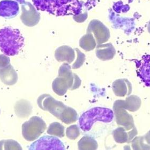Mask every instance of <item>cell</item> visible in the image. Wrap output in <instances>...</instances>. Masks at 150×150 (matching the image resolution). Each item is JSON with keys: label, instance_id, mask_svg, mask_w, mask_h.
<instances>
[{"label": "cell", "instance_id": "14", "mask_svg": "<svg viewBox=\"0 0 150 150\" xmlns=\"http://www.w3.org/2000/svg\"><path fill=\"white\" fill-rule=\"evenodd\" d=\"M55 58L59 62L66 61L69 64H71L75 58L74 51L69 47L63 46L56 51Z\"/></svg>", "mask_w": 150, "mask_h": 150}, {"label": "cell", "instance_id": "26", "mask_svg": "<svg viewBox=\"0 0 150 150\" xmlns=\"http://www.w3.org/2000/svg\"><path fill=\"white\" fill-rule=\"evenodd\" d=\"M13 1H16L19 4H23L25 3V0H13Z\"/></svg>", "mask_w": 150, "mask_h": 150}, {"label": "cell", "instance_id": "5", "mask_svg": "<svg viewBox=\"0 0 150 150\" xmlns=\"http://www.w3.org/2000/svg\"><path fill=\"white\" fill-rule=\"evenodd\" d=\"M37 103L40 108L43 110L48 111L59 120L66 105L63 103L58 101L49 94H43L37 100Z\"/></svg>", "mask_w": 150, "mask_h": 150}, {"label": "cell", "instance_id": "22", "mask_svg": "<svg viewBox=\"0 0 150 150\" xmlns=\"http://www.w3.org/2000/svg\"><path fill=\"white\" fill-rule=\"evenodd\" d=\"M0 150H22V147L14 140H2L0 141Z\"/></svg>", "mask_w": 150, "mask_h": 150}, {"label": "cell", "instance_id": "16", "mask_svg": "<svg viewBox=\"0 0 150 150\" xmlns=\"http://www.w3.org/2000/svg\"><path fill=\"white\" fill-rule=\"evenodd\" d=\"M52 88L57 95L62 96L69 89V85L65 79L62 76H58L53 81Z\"/></svg>", "mask_w": 150, "mask_h": 150}, {"label": "cell", "instance_id": "6", "mask_svg": "<svg viewBox=\"0 0 150 150\" xmlns=\"http://www.w3.org/2000/svg\"><path fill=\"white\" fill-rule=\"evenodd\" d=\"M29 150H65L63 142L58 138L50 136H43L33 142Z\"/></svg>", "mask_w": 150, "mask_h": 150}, {"label": "cell", "instance_id": "10", "mask_svg": "<svg viewBox=\"0 0 150 150\" xmlns=\"http://www.w3.org/2000/svg\"><path fill=\"white\" fill-rule=\"evenodd\" d=\"M112 89L117 97L129 96L132 92V85L126 79H120L113 82Z\"/></svg>", "mask_w": 150, "mask_h": 150}, {"label": "cell", "instance_id": "17", "mask_svg": "<svg viewBox=\"0 0 150 150\" xmlns=\"http://www.w3.org/2000/svg\"><path fill=\"white\" fill-rule=\"evenodd\" d=\"M78 114L74 109L66 106L62 113L59 120H61L63 123L66 125L71 124L76 122L78 119Z\"/></svg>", "mask_w": 150, "mask_h": 150}, {"label": "cell", "instance_id": "21", "mask_svg": "<svg viewBox=\"0 0 150 150\" xmlns=\"http://www.w3.org/2000/svg\"><path fill=\"white\" fill-rule=\"evenodd\" d=\"M146 136H139L136 137L132 142V148L134 150H144L150 149V144L144 143V142L149 138V135Z\"/></svg>", "mask_w": 150, "mask_h": 150}, {"label": "cell", "instance_id": "13", "mask_svg": "<svg viewBox=\"0 0 150 150\" xmlns=\"http://www.w3.org/2000/svg\"><path fill=\"white\" fill-rule=\"evenodd\" d=\"M0 80L8 86H13L17 83L18 75L11 64L0 69Z\"/></svg>", "mask_w": 150, "mask_h": 150}, {"label": "cell", "instance_id": "7", "mask_svg": "<svg viewBox=\"0 0 150 150\" xmlns=\"http://www.w3.org/2000/svg\"><path fill=\"white\" fill-rule=\"evenodd\" d=\"M113 110L116 122L119 126H123L129 131L136 128L132 115L129 114L126 110L115 105H113Z\"/></svg>", "mask_w": 150, "mask_h": 150}, {"label": "cell", "instance_id": "18", "mask_svg": "<svg viewBox=\"0 0 150 150\" xmlns=\"http://www.w3.org/2000/svg\"><path fill=\"white\" fill-rule=\"evenodd\" d=\"M79 150H97L98 148L97 142L94 138L90 136H83L79 141Z\"/></svg>", "mask_w": 150, "mask_h": 150}, {"label": "cell", "instance_id": "4", "mask_svg": "<svg viewBox=\"0 0 150 150\" xmlns=\"http://www.w3.org/2000/svg\"><path fill=\"white\" fill-rule=\"evenodd\" d=\"M46 123L41 117L34 116L22 125V135L27 141H34L45 132Z\"/></svg>", "mask_w": 150, "mask_h": 150}, {"label": "cell", "instance_id": "20", "mask_svg": "<svg viewBox=\"0 0 150 150\" xmlns=\"http://www.w3.org/2000/svg\"><path fill=\"white\" fill-rule=\"evenodd\" d=\"M47 134L62 138L65 135L64 127L57 122L51 123L48 127Z\"/></svg>", "mask_w": 150, "mask_h": 150}, {"label": "cell", "instance_id": "9", "mask_svg": "<svg viewBox=\"0 0 150 150\" xmlns=\"http://www.w3.org/2000/svg\"><path fill=\"white\" fill-rule=\"evenodd\" d=\"M19 13V3L13 0L0 1V17L7 19L15 18Z\"/></svg>", "mask_w": 150, "mask_h": 150}, {"label": "cell", "instance_id": "19", "mask_svg": "<svg viewBox=\"0 0 150 150\" xmlns=\"http://www.w3.org/2000/svg\"><path fill=\"white\" fill-rule=\"evenodd\" d=\"M80 45L86 51L93 50L96 47V42L91 34H88L81 38L80 41Z\"/></svg>", "mask_w": 150, "mask_h": 150}, {"label": "cell", "instance_id": "15", "mask_svg": "<svg viewBox=\"0 0 150 150\" xmlns=\"http://www.w3.org/2000/svg\"><path fill=\"white\" fill-rule=\"evenodd\" d=\"M115 54V50L111 43L98 45L96 50L97 57L101 60H108L112 59Z\"/></svg>", "mask_w": 150, "mask_h": 150}, {"label": "cell", "instance_id": "11", "mask_svg": "<svg viewBox=\"0 0 150 150\" xmlns=\"http://www.w3.org/2000/svg\"><path fill=\"white\" fill-rule=\"evenodd\" d=\"M137 134L138 132L136 128L129 131L123 127H118L113 132V136L114 141L117 143L123 144L130 143Z\"/></svg>", "mask_w": 150, "mask_h": 150}, {"label": "cell", "instance_id": "12", "mask_svg": "<svg viewBox=\"0 0 150 150\" xmlns=\"http://www.w3.org/2000/svg\"><path fill=\"white\" fill-rule=\"evenodd\" d=\"M141 98L136 95L128 96L125 100H117L113 105H117L130 112H136L141 106Z\"/></svg>", "mask_w": 150, "mask_h": 150}, {"label": "cell", "instance_id": "27", "mask_svg": "<svg viewBox=\"0 0 150 150\" xmlns=\"http://www.w3.org/2000/svg\"><path fill=\"white\" fill-rule=\"evenodd\" d=\"M0 112H1V111H0Z\"/></svg>", "mask_w": 150, "mask_h": 150}, {"label": "cell", "instance_id": "2", "mask_svg": "<svg viewBox=\"0 0 150 150\" xmlns=\"http://www.w3.org/2000/svg\"><path fill=\"white\" fill-rule=\"evenodd\" d=\"M25 39L19 30L10 26L0 29V50L7 56H15L23 48Z\"/></svg>", "mask_w": 150, "mask_h": 150}, {"label": "cell", "instance_id": "8", "mask_svg": "<svg viewBox=\"0 0 150 150\" xmlns=\"http://www.w3.org/2000/svg\"><path fill=\"white\" fill-rule=\"evenodd\" d=\"M58 76L63 77L69 83V90H74L81 86V80L78 75L73 73L68 63H64L58 70Z\"/></svg>", "mask_w": 150, "mask_h": 150}, {"label": "cell", "instance_id": "24", "mask_svg": "<svg viewBox=\"0 0 150 150\" xmlns=\"http://www.w3.org/2000/svg\"><path fill=\"white\" fill-rule=\"evenodd\" d=\"M76 50L78 57L75 63L72 65V69H78L80 68L81 66L83 65L85 61V55L83 53H82L78 49H75Z\"/></svg>", "mask_w": 150, "mask_h": 150}, {"label": "cell", "instance_id": "1", "mask_svg": "<svg viewBox=\"0 0 150 150\" xmlns=\"http://www.w3.org/2000/svg\"><path fill=\"white\" fill-rule=\"evenodd\" d=\"M38 10L59 16L79 15L82 5L79 0H32Z\"/></svg>", "mask_w": 150, "mask_h": 150}, {"label": "cell", "instance_id": "25", "mask_svg": "<svg viewBox=\"0 0 150 150\" xmlns=\"http://www.w3.org/2000/svg\"><path fill=\"white\" fill-rule=\"evenodd\" d=\"M10 64V58L5 54L0 55V69L8 66Z\"/></svg>", "mask_w": 150, "mask_h": 150}, {"label": "cell", "instance_id": "23", "mask_svg": "<svg viewBox=\"0 0 150 150\" xmlns=\"http://www.w3.org/2000/svg\"><path fill=\"white\" fill-rule=\"evenodd\" d=\"M67 137L71 140H75L80 135V131L79 127L76 125H72L66 129Z\"/></svg>", "mask_w": 150, "mask_h": 150}, {"label": "cell", "instance_id": "3", "mask_svg": "<svg viewBox=\"0 0 150 150\" xmlns=\"http://www.w3.org/2000/svg\"><path fill=\"white\" fill-rule=\"evenodd\" d=\"M114 118L113 111L111 109L96 107L86 111L79 119V125L84 132L89 131L95 122L101 121L105 123L112 122Z\"/></svg>", "mask_w": 150, "mask_h": 150}]
</instances>
